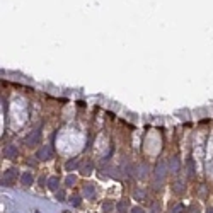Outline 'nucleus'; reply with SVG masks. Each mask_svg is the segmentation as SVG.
<instances>
[{
	"instance_id": "nucleus-10",
	"label": "nucleus",
	"mask_w": 213,
	"mask_h": 213,
	"mask_svg": "<svg viewBox=\"0 0 213 213\" xmlns=\"http://www.w3.org/2000/svg\"><path fill=\"white\" fill-rule=\"evenodd\" d=\"M169 169H171V172H178V169H179V159L178 157L171 159V162H169Z\"/></svg>"
},
{
	"instance_id": "nucleus-25",
	"label": "nucleus",
	"mask_w": 213,
	"mask_h": 213,
	"mask_svg": "<svg viewBox=\"0 0 213 213\" xmlns=\"http://www.w3.org/2000/svg\"><path fill=\"white\" fill-rule=\"evenodd\" d=\"M36 213H39V211H36Z\"/></svg>"
},
{
	"instance_id": "nucleus-2",
	"label": "nucleus",
	"mask_w": 213,
	"mask_h": 213,
	"mask_svg": "<svg viewBox=\"0 0 213 213\" xmlns=\"http://www.w3.org/2000/svg\"><path fill=\"white\" fill-rule=\"evenodd\" d=\"M165 171H167L165 164H164V162H159L157 167H155V171H154V178H155V182H157V184H160L162 181H164Z\"/></svg>"
},
{
	"instance_id": "nucleus-7",
	"label": "nucleus",
	"mask_w": 213,
	"mask_h": 213,
	"mask_svg": "<svg viewBox=\"0 0 213 213\" xmlns=\"http://www.w3.org/2000/svg\"><path fill=\"white\" fill-rule=\"evenodd\" d=\"M82 191H84V196L85 198H92L94 193H96V187H94V184H85Z\"/></svg>"
},
{
	"instance_id": "nucleus-15",
	"label": "nucleus",
	"mask_w": 213,
	"mask_h": 213,
	"mask_svg": "<svg viewBox=\"0 0 213 213\" xmlns=\"http://www.w3.org/2000/svg\"><path fill=\"white\" fill-rule=\"evenodd\" d=\"M187 176L193 178L194 176V165H193V160H187Z\"/></svg>"
},
{
	"instance_id": "nucleus-20",
	"label": "nucleus",
	"mask_w": 213,
	"mask_h": 213,
	"mask_svg": "<svg viewBox=\"0 0 213 213\" xmlns=\"http://www.w3.org/2000/svg\"><path fill=\"white\" fill-rule=\"evenodd\" d=\"M135 198H140V200H145V191H135Z\"/></svg>"
},
{
	"instance_id": "nucleus-16",
	"label": "nucleus",
	"mask_w": 213,
	"mask_h": 213,
	"mask_svg": "<svg viewBox=\"0 0 213 213\" xmlns=\"http://www.w3.org/2000/svg\"><path fill=\"white\" fill-rule=\"evenodd\" d=\"M174 191H176V193H182V191H184V182H176L174 184Z\"/></svg>"
},
{
	"instance_id": "nucleus-5",
	"label": "nucleus",
	"mask_w": 213,
	"mask_h": 213,
	"mask_svg": "<svg viewBox=\"0 0 213 213\" xmlns=\"http://www.w3.org/2000/svg\"><path fill=\"white\" fill-rule=\"evenodd\" d=\"M17 155V147L16 145H5L3 147V157L5 159H14Z\"/></svg>"
},
{
	"instance_id": "nucleus-23",
	"label": "nucleus",
	"mask_w": 213,
	"mask_h": 213,
	"mask_svg": "<svg viewBox=\"0 0 213 213\" xmlns=\"http://www.w3.org/2000/svg\"><path fill=\"white\" fill-rule=\"evenodd\" d=\"M131 213H145V211H143V208H140V206H135V208H133V210H131Z\"/></svg>"
},
{
	"instance_id": "nucleus-24",
	"label": "nucleus",
	"mask_w": 213,
	"mask_h": 213,
	"mask_svg": "<svg viewBox=\"0 0 213 213\" xmlns=\"http://www.w3.org/2000/svg\"><path fill=\"white\" fill-rule=\"evenodd\" d=\"M208 213H213V208H210V210H208Z\"/></svg>"
},
{
	"instance_id": "nucleus-11",
	"label": "nucleus",
	"mask_w": 213,
	"mask_h": 213,
	"mask_svg": "<svg viewBox=\"0 0 213 213\" xmlns=\"http://www.w3.org/2000/svg\"><path fill=\"white\" fill-rule=\"evenodd\" d=\"M92 171H94V165H92V162H85L84 164V167H82V174L84 176H89V174H92Z\"/></svg>"
},
{
	"instance_id": "nucleus-17",
	"label": "nucleus",
	"mask_w": 213,
	"mask_h": 213,
	"mask_svg": "<svg viewBox=\"0 0 213 213\" xmlns=\"http://www.w3.org/2000/svg\"><path fill=\"white\" fill-rule=\"evenodd\" d=\"M75 181H77V179H75L73 176H68V178L65 179V184H67V186H73V184H75Z\"/></svg>"
},
{
	"instance_id": "nucleus-1",
	"label": "nucleus",
	"mask_w": 213,
	"mask_h": 213,
	"mask_svg": "<svg viewBox=\"0 0 213 213\" xmlns=\"http://www.w3.org/2000/svg\"><path fill=\"white\" fill-rule=\"evenodd\" d=\"M17 169H7L5 172H3V176H2V186H12L14 181H16V178H17Z\"/></svg>"
},
{
	"instance_id": "nucleus-13",
	"label": "nucleus",
	"mask_w": 213,
	"mask_h": 213,
	"mask_svg": "<svg viewBox=\"0 0 213 213\" xmlns=\"http://www.w3.org/2000/svg\"><path fill=\"white\" fill-rule=\"evenodd\" d=\"M113 210H114L113 201H104V203H102V211H104V213H111Z\"/></svg>"
},
{
	"instance_id": "nucleus-18",
	"label": "nucleus",
	"mask_w": 213,
	"mask_h": 213,
	"mask_svg": "<svg viewBox=\"0 0 213 213\" xmlns=\"http://www.w3.org/2000/svg\"><path fill=\"white\" fill-rule=\"evenodd\" d=\"M145 171H147V165H145V164H143V165H142V169H140V167H138V172H136V174H138V176H140V178H145V174H147V172H145Z\"/></svg>"
},
{
	"instance_id": "nucleus-9",
	"label": "nucleus",
	"mask_w": 213,
	"mask_h": 213,
	"mask_svg": "<svg viewBox=\"0 0 213 213\" xmlns=\"http://www.w3.org/2000/svg\"><path fill=\"white\" fill-rule=\"evenodd\" d=\"M116 210L120 213H126V210H128V201H126V200L118 201V203H116Z\"/></svg>"
},
{
	"instance_id": "nucleus-12",
	"label": "nucleus",
	"mask_w": 213,
	"mask_h": 213,
	"mask_svg": "<svg viewBox=\"0 0 213 213\" xmlns=\"http://www.w3.org/2000/svg\"><path fill=\"white\" fill-rule=\"evenodd\" d=\"M65 167H67V171H73V169L78 167V160L77 159H72V160H68L67 164H65Z\"/></svg>"
},
{
	"instance_id": "nucleus-19",
	"label": "nucleus",
	"mask_w": 213,
	"mask_h": 213,
	"mask_svg": "<svg viewBox=\"0 0 213 213\" xmlns=\"http://www.w3.org/2000/svg\"><path fill=\"white\" fill-rule=\"evenodd\" d=\"M56 200H58V201H65V193H63V191H56Z\"/></svg>"
},
{
	"instance_id": "nucleus-6",
	"label": "nucleus",
	"mask_w": 213,
	"mask_h": 213,
	"mask_svg": "<svg viewBox=\"0 0 213 213\" xmlns=\"http://www.w3.org/2000/svg\"><path fill=\"white\" fill-rule=\"evenodd\" d=\"M32 181H34L32 172H24V174L21 176V184H22V186H31Z\"/></svg>"
},
{
	"instance_id": "nucleus-22",
	"label": "nucleus",
	"mask_w": 213,
	"mask_h": 213,
	"mask_svg": "<svg viewBox=\"0 0 213 213\" xmlns=\"http://www.w3.org/2000/svg\"><path fill=\"white\" fill-rule=\"evenodd\" d=\"M200 211V208L196 206V205H191V208H189V213H198Z\"/></svg>"
},
{
	"instance_id": "nucleus-3",
	"label": "nucleus",
	"mask_w": 213,
	"mask_h": 213,
	"mask_svg": "<svg viewBox=\"0 0 213 213\" xmlns=\"http://www.w3.org/2000/svg\"><path fill=\"white\" fill-rule=\"evenodd\" d=\"M53 157V147L51 145H45L38 150V159L39 160H50Z\"/></svg>"
},
{
	"instance_id": "nucleus-4",
	"label": "nucleus",
	"mask_w": 213,
	"mask_h": 213,
	"mask_svg": "<svg viewBox=\"0 0 213 213\" xmlns=\"http://www.w3.org/2000/svg\"><path fill=\"white\" fill-rule=\"evenodd\" d=\"M39 138H41V131H39V130H36V131H32V135L27 136L26 143H27L29 147H32V145H38V143H39Z\"/></svg>"
},
{
	"instance_id": "nucleus-21",
	"label": "nucleus",
	"mask_w": 213,
	"mask_h": 213,
	"mask_svg": "<svg viewBox=\"0 0 213 213\" xmlns=\"http://www.w3.org/2000/svg\"><path fill=\"white\" fill-rule=\"evenodd\" d=\"M70 201H72V203H73V206H78V205H80V198H78V196H73V198H70Z\"/></svg>"
},
{
	"instance_id": "nucleus-14",
	"label": "nucleus",
	"mask_w": 213,
	"mask_h": 213,
	"mask_svg": "<svg viewBox=\"0 0 213 213\" xmlns=\"http://www.w3.org/2000/svg\"><path fill=\"white\" fill-rule=\"evenodd\" d=\"M172 213H184V205L182 203H176L172 206Z\"/></svg>"
},
{
	"instance_id": "nucleus-8",
	"label": "nucleus",
	"mask_w": 213,
	"mask_h": 213,
	"mask_svg": "<svg viewBox=\"0 0 213 213\" xmlns=\"http://www.w3.org/2000/svg\"><path fill=\"white\" fill-rule=\"evenodd\" d=\"M58 184H60L58 178H50V179H48V189L56 191V189H58Z\"/></svg>"
}]
</instances>
